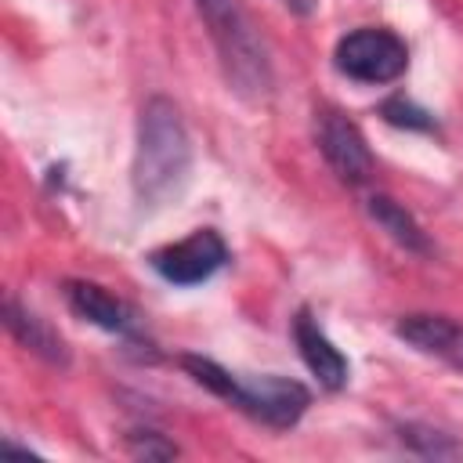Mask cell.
<instances>
[{
  "label": "cell",
  "mask_w": 463,
  "mask_h": 463,
  "mask_svg": "<svg viewBox=\"0 0 463 463\" xmlns=\"http://www.w3.org/2000/svg\"><path fill=\"white\" fill-rule=\"evenodd\" d=\"M192 174V141L181 119V109L156 94L141 105L137 116V141L130 163V184L141 206L156 210L174 203Z\"/></svg>",
  "instance_id": "obj_1"
},
{
  "label": "cell",
  "mask_w": 463,
  "mask_h": 463,
  "mask_svg": "<svg viewBox=\"0 0 463 463\" xmlns=\"http://www.w3.org/2000/svg\"><path fill=\"white\" fill-rule=\"evenodd\" d=\"M210 40L221 54L228 83L246 98H264L271 90V69L264 58V47L242 11L239 0H195Z\"/></svg>",
  "instance_id": "obj_2"
},
{
  "label": "cell",
  "mask_w": 463,
  "mask_h": 463,
  "mask_svg": "<svg viewBox=\"0 0 463 463\" xmlns=\"http://www.w3.org/2000/svg\"><path fill=\"white\" fill-rule=\"evenodd\" d=\"M333 65L354 83H391L409 69V47L391 29L362 25L340 36L333 51Z\"/></svg>",
  "instance_id": "obj_3"
},
{
  "label": "cell",
  "mask_w": 463,
  "mask_h": 463,
  "mask_svg": "<svg viewBox=\"0 0 463 463\" xmlns=\"http://www.w3.org/2000/svg\"><path fill=\"white\" fill-rule=\"evenodd\" d=\"M232 405L250 412L253 420L268 423V427H293L307 405H311V394L300 380H289V376H246L239 380L235 376V391H232Z\"/></svg>",
  "instance_id": "obj_4"
},
{
  "label": "cell",
  "mask_w": 463,
  "mask_h": 463,
  "mask_svg": "<svg viewBox=\"0 0 463 463\" xmlns=\"http://www.w3.org/2000/svg\"><path fill=\"white\" fill-rule=\"evenodd\" d=\"M228 260V246L213 228H195L188 239L159 246L148 264L156 268L159 279L174 282V286H199L206 282L213 271H221Z\"/></svg>",
  "instance_id": "obj_5"
},
{
  "label": "cell",
  "mask_w": 463,
  "mask_h": 463,
  "mask_svg": "<svg viewBox=\"0 0 463 463\" xmlns=\"http://www.w3.org/2000/svg\"><path fill=\"white\" fill-rule=\"evenodd\" d=\"M318 148H322L326 163L336 170L340 181L365 184L373 177V152H369L362 130L347 116L322 112V119H318Z\"/></svg>",
  "instance_id": "obj_6"
},
{
  "label": "cell",
  "mask_w": 463,
  "mask_h": 463,
  "mask_svg": "<svg viewBox=\"0 0 463 463\" xmlns=\"http://www.w3.org/2000/svg\"><path fill=\"white\" fill-rule=\"evenodd\" d=\"M394 333L405 344H412L416 351L434 354V358L463 369V322L445 318V315H430V311H412V315L398 318Z\"/></svg>",
  "instance_id": "obj_7"
},
{
  "label": "cell",
  "mask_w": 463,
  "mask_h": 463,
  "mask_svg": "<svg viewBox=\"0 0 463 463\" xmlns=\"http://www.w3.org/2000/svg\"><path fill=\"white\" fill-rule=\"evenodd\" d=\"M293 336H297V347H300V358L304 365L311 369V376L326 387V391H340L347 383V358L333 347V340L322 333V326L300 311L293 318Z\"/></svg>",
  "instance_id": "obj_8"
},
{
  "label": "cell",
  "mask_w": 463,
  "mask_h": 463,
  "mask_svg": "<svg viewBox=\"0 0 463 463\" xmlns=\"http://www.w3.org/2000/svg\"><path fill=\"white\" fill-rule=\"evenodd\" d=\"M65 300H69V307H72L80 318H87V322H94V326H101V329H109V333H130V329H134L130 307H127L119 297H112L105 286H98V282L69 279V282H65Z\"/></svg>",
  "instance_id": "obj_9"
},
{
  "label": "cell",
  "mask_w": 463,
  "mask_h": 463,
  "mask_svg": "<svg viewBox=\"0 0 463 463\" xmlns=\"http://www.w3.org/2000/svg\"><path fill=\"white\" fill-rule=\"evenodd\" d=\"M365 210H369V217L402 246V250H409V253H430V242H427V232L416 224V217L402 206V203H394L391 195H383V192H376V195H369L365 199Z\"/></svg>",
  "instance_id": "obj_10"
},
{
  "label": "cell",
  "mask_w": 463,
  "mask_h": 463,
  "mask_svg": "<svg viewBox=\"0 0 463 463\" xmlns=\"http://www.w3.org/2000/svg\"><path fill=\"white\" fill-rule=\"evenodd\" d=\"M4 322H7L11 336H14L18 344H25L29 351H36L40 358H47V362H61V365L69 362V351H65L61 336L51 333L33 311H25V307H18L14 300H7V307H4Z\"/></svg>",
  "instance_id": "obj_11"
},
{
  "label": "cell",
  "mask_w": 463,
  "mask_h": 463,
  "mask_svg": "<svg viewBox=\"0 0 463 463\" xmlns=\"http://www.w3.org/2000/svg\"><path fill=\"white\" fill-rule=\"evenodd\" d=\"M398 438H402V445H409L412 452H420V456H456L459 452V445L449 438V434H441V430H430V427H402L398 430Z\"/></svg>",
  "instance_id": "obj_12"
},
{
  "label": "cell",
  "mask_w": 463,
  "mask_h": 463,
  "mask_svg": "<svg viewBox=\"0 0 463 463\" xmlns=\"http://www.w3.org/2000/svg\"><path fill=\"white\" fill-rule=\"evenodd\" d=\"M383 119L387 123H394V127H409V130H427L430 127V119H427V112L423 109H416L412 101H405V98H391V101H383Z\"/></svg>",
  "instance_id": "obj_13"
},
{
  "label": "cell",
  "mask_w": 463,
  "mask_h": 463,
  "mask_svg": "<svg viewBox=\"0 0 463 463\" xmlns=\"http://www.w3.org/2000/svg\"><path fill=\"white\" fill-rule=\"evenodd\" d=\"M282 7L289 14H300V18H311L318 11V0H282Z\"/></svg>",
  "instance_id": "obj_14"
}]
</instances>
